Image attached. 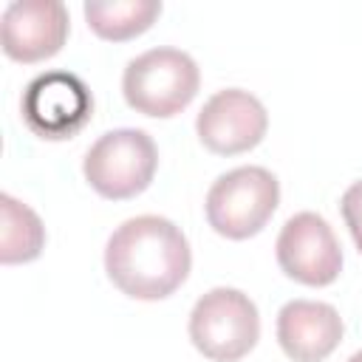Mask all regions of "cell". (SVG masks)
I'll use <instances>...</instances> for the list:
<instances>
[{"mask_svg":"<svg viewBox=\"0 0 362 362\" xmlns=\"http://www.w3.org/2000/svg\"><path fill=\"white\" fill-rule=\"evenodd\" d=\"M260 337V314L249 294L218 286L189 311V339L212 362H238Z\"/></svg>","mask_w":362,"mask_h":362,"instance_id":"277c9868","label":"cell"},{"mask_svg":"<svg viewBox=\"0 0 362 362\" xmlns=\"http://www.w3.org/2000/svg\"><path fill=\"white\" fill-rule=\"evenodd\" d=\"M345 362H362V351H356V354H351Z\"/></svg>","mask_w":362,"mask_h":362,"instance_id":"5bb4252c","label":"cell"},{"mask_svg":"<svg viewBox=\"0 0 362 362\" xmlns=\"http://www.w3.org/2000/svg\"><path fill=\"white\" fill-rule=\"evenodd\" d=\"M280 204V181L266 167H235L215 178L206 192L209 226L229 238L246 240L257 235Z\"/></svg>","mask_w":362,"mask_h":362,"instance_id":"3957f363","label":"cell"},{"mask_svg":"<svg viewBox=\"0 0 362 362\" xmlns=\"http://www.w3.org/2000/svg\"><path fill=\"white\" fill-rule=\"evenodd\" d=\"M342 339V317L320 300H288L277 311V342L294 362H322Z\"/></svg>","mask_w":362,"mask_h":362,"instance_id":"30bf717a","label":"cell"},{"mask_svg":"<svg viewBox=\"0 0 362 362\" xmlns=\"http://www.w3.org/2000/svg\"><path fill=\"white\" fill-rule=\"evenodd\" d=\"M266 127L269 113L263 102L243 88H223L212 93L195 119L201 144L218 156H238L257 147Z\"/></svg>","mask_w":362,"mask_h":362,"instance_id":"ba28073f","label":"cell"},{"mask_svg":"<svg viewBox=\"0 0 362 362\" xmlns=\"http://www.w3.org/2000/svg\"><path fill=\"white\" fill-rule=\"evenodd\" d=\"M156 141L139 127H119L102 133L85 153L82 173L88 184L110 201H124L144 192L156 175Z\"/></svg>","mask_w":362,"mask_h":362,"instance_id":"5b68a950","label":"cell"},{"mask_svg":"<svg viewBox=\"0 0 362 362\" xmlns=\"http://www.w3.org/2000/svg\"><path fill=\"white\" fill-rule=\"evenodd\" d=\"M93 113L88 85L71 71H45L23 90V119L40 139L62 141L76 136Z\"/></svg>","mask_w":362,"mask_h":362,"instance_id":"8992f818","label":"cell"},{"mask_svg":"<svg viewBox=\"0 0 362 362\" xmlns=\"http://www.w3.org/2000/svg\"><path fill=\"white\" fill-rule=\"evenodd\" d=\"M339 209H342L345 226H348V232H351L356 249L362 252V181H354V184L345 189Z\"/></svg>","mask_w":362,"mask_h":362,"instance_id":"4fadbf2b","label":"cell"},{"mask_svg":"<svg viewBox=\"0 0 362 362\" xmlns=\"http://www.w3.org/2000/svg\"><path fill=\"white\" fill-rule=\"evenodd\" d=\"M68 8L59 0H14L3 11V51L14 62H42L68 40Z\"/></svg>","mask_w":362,"mask_h":362,"instance_id":"9c48e42d","label":"cell"},{"mask_svg":"<svg viewBox=\"0 0 362 362\" xmlns=\"http://www.w3.org/2000/svg\"><path fill=\"white\" fill-rule=\"evenodd\" d=\"M85 20L102 40H130L144 34L161 14V0H113V3H85Z\"/></svg>","mask_w":362,"mask_h":362,"instance_id":"8fae6325","label":"cell"},{"mask_svg":"<svg viewBox=\"0 0 362 362\" xmlns=\"http://www.w3.org/2000/svg\"><path fill=\"white\" fill-rule=\"evenodd\" d=\"M201 74L181 48H150L133 57L122 74V93L136 113L170 119L198 93Z\"/></svg>","mask_w":362,"mask_h":362,"instance_id":"7a4b0ae2","label":"cell"},{"mask_svg":"<svg viewBox=\"0 0 362 362\" xmlns=\"http://www.w3.org/2000/svg\"><path fill=\"white\" fill-rule=\"evenodd\" d=\"M0 212H3V226H0V260L3 263H28L34 260L42 246H45V226L40 215L11 198L8 192L0 195Z\"/></svg>","mask_w":362,"mask_h":362,"instance_id":"7c38bea8","label":"cell"},{"mask_svg":"<svg viewBox=\"0 0 362 362\" xmlns=\"http://www.w3.org/2000/svg\"><path fill=\"white\" fill-rule=\"evenodd\" d=\"M187 235L161 215H136L113 229L105 246V272L133 300H164L189 274Z\"/></svg>","mask_w":362,"mask_h":362,"instance_id":"6da1fadb","label":"cell"},{"mask_svg":"<svg viewBox=\"0 0 362 362\" xmlns=\"http://www.w3.org/2000/svg\"><path fill=\"white\" fill-rule=\"evenodd\" d=\"M274 252L280 269L303 286H328L342 269V246L328 221L317 212L291 215L277 235Z\"/></svg>","mask_w":362,"mask_h":362,"instance_id":"52a82bcc","label":"cell"}]
</instances>
